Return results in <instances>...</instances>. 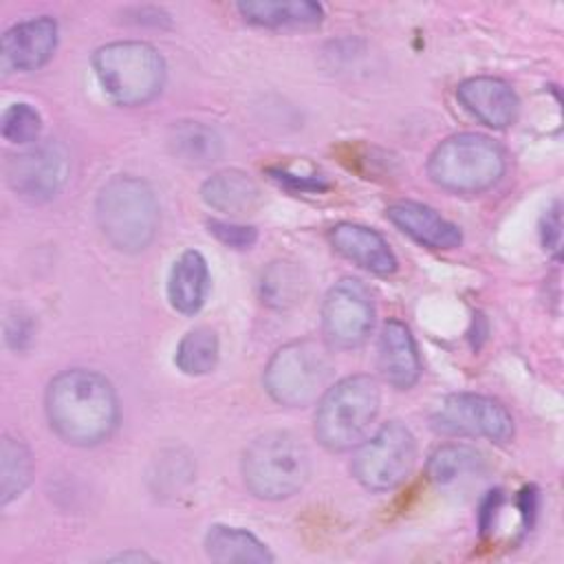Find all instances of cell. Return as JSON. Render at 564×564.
Here are the masks:
<instances>
[{
  "mask_svg": "<svg viewBox=\"0 0 564 564\" xmlns=\"http://www.w3.org/2000/svg\"><path fill=\"white\" fill-rule=\"evenodd\" d=\"M44 412L51 430L75 447L99 445L119 425V399L112 383L88 368L55 375L44 392Z\"/></svg>",
  "mask_w": 564,
  "mask_h": 564,
  "instance_id": "cell-1",
  "label": "cell"
},
{
  "mask_svg": "<svg viewBox=\"0 0 564 564\" xmlns=\"http://www.w3.org/2000/svg\"><path fill=\"white\" fill-rule=\"evenodd\" d=\"M203 546L207 557L220 564H269L275 560L258 535L231 524H212L205 533Z\"/></svg>",
  "mask_w": 564,
  "mask_h": 564,
  "instance_id": "cell-19",
  "label": "cell"
},
{
  "mask_svg": "<svg viewBox=\"0 0 564 564\" xmlns=\"http://www.w3.org/2000/svg\"><path fill=\"white\" fill-rule=\"evenodd\" d=\"M236 9L249 24L264 29H308L324 20V7L313 0H249Z\"/></svg>",
  "mask_w": 564,
  "mask_h": 564,
  "instance_id": "cell-18",
  "label": "cell"
},
{
  "mask_svg": "<svg viewBox=\"0 0 564 564\" xmlns=\"http://www.w3.org/2000/svg\"><path fill=\"white\" fill-rule=\"evenodd\" d=\"M386 218L414 242L427 249H456L463 242L460 229L434 207L416 200H399L386 209Z\"/></svg>",
  "mask_w": 564,
  "mask_h": 564,
  "instance_id": "cell-16",
  "label": "cell"
},
{
  "mask_svg": "<svg viewBox=\"0 0 564 564\" xmlns=\"http://www.w3.org/2000/svg\"><path fill=\"white\" fill-rule=\"evenodd\" d=\"M377 366L383 381L397 390H410L421 377V357L412 330L401 319H388L379 333Z\"/></svg>",
  "mask_w": 564,
  "mask_h": 564,
  "instance_id": "cell-14",
  "label": "cell"
},
{
  "mask_svg": "<svg viewBox=\"0 0 564 564\" xmlns=\"http://www.w3.org/2000/svg\"><path fill=\"white\" fill-rule=\"evenodd\" d=\"M242 480L260 500L295 496L308 480L311 458L304 443L291 432L256 436L242 454Z\"/></svg>",
  "mask_w": 564,
  "mask_h": 564,
  "instance_id": "cell-6",
  "label": "cell"
},
{
  "mask_svg": "<svg viewBox=\"0 0 564 564\" xmlns=\"http://www.w3.org/2000/svg\"><path fill=\"white\" fill-rule=\"evenodd\" d=\"M507 170L500 143L487 134L460 132L443 139L427 159V176L452 194H482L491 189Z\"/></svg>",
  "mask_w": 564,
  "mask_h": 564,
  "instance_id": "cell-3",
  "label": "cell"
},
{
  "mask_svg": "<svg viewBox=\"0 0 564 564\" xmlns=\"http://www.w3.org/2000/svg\"><path fill=\"white\" fill-rule=\"evenodd\" d=\"M540 236H542V245L546 251L553 253L555 260H560V251H562V205L560 200H555L540 220Z\"/></svg>",
  "mask_w": 564,
  "mask_h": 564,
  "instance_id": "cell-28",
  "label": "cell"
},
{
  "mask_svg": "<svg viewBox=\"0 0 564 564\" xmlns=\"http://www.w3.org/2000/svg\"><path fill=\"white\" fill-rule=\"evenodd\" d=\"M95 75L104 93L119 106H143L165 84V59L148 42L119 40L104 44L93 55Z\"/></svg>",
  "mask_w": 564,
  "mask_h": 564,
  "instance_id": "cell-5",
  "label": "cell"
},
{
  "mask_svg": "<svg viewBox=\"0 0 564 564\" xmlns=\"http://www.w3.org/2000/svg\"><path fill=\"white\" fill-rule=\"evenodd\" d=\"M207 229L218 242H223L229 249H251L258 240V229L251 225H238L214 218L207 223Z\"/></svg>",
  "mask_w": 564,
  "mask_h": 564,
  "instance_id": "cell-27",
  "label": "cell"
},
{
  "mask_svg": "<svg viewBox=\"0 0 564 564\" xmlns=\"http://www.w3.org/2000/svg\"><path fill=\"white\" fill-rule=\"evenodd\" d=\"M500 500H502V494H500L498 489H496V491H489V494H487V498L482 500V505H480V513H478L480 531H482V533H487V531H489V527H491V522H494V516H496V511H498Z\"/></svg>",
  "mask_w": 564,
  "mask_h": 564,
  "instance_id": "cell-29",
  "label": "cell"
},
{
  "mask_svg": "<svg viewBox=\"0 0 564 564\" xmlns=\"http://www.w3.org/2000/svg\"><path fill=\"white\" fill-rule=\"evenodd\" d=\"M42 130V117L31 104H11L2 115V137L11 143H33Z\"/></svg>",
  "mask_w": 564,
  "mask_h": 564,
  "instance_id": "cell-26",
  "label": "cell"
},
{
  "mask_svg": "<svg viewBox=\"0 0 564 564\" xmlns=\"http://www.w3.org/2000/svg\"><path fill=\"white\" fill-rule=\"evenodd\" d=\"M57 48V22L51 15H37L13 24L2 35L4 73H31L42 68Z\"/></svg>",
  "mask_w": 564,
  "mask_h": 564,
  "instance_id": "cell-12",
  "label": "cell"
},
{
  "mask_svg": "<svg viewBox=\"0 0 564 564\" xmlns=\"http://www.w3.org/2000/svg\"><path fill=\"white\" fill-rule=\"evenodd\" d=\"M482 465H485V458L478 449L463 443H449V445L436 447L430 454L425 471L432 482L449 485L465 474L480 471Z\"/></svg>",
  "mask_w": 564,
  "mask_h": 564,
  "instance_id": "cell-24",
  "label": "cell"
},
{
  "mask_svg": "<svg viewBox=\"0 0 564 564\" xmlns=\"http://www.w3.org/2000/svg\"><path fill=\"white\" fill-rule=\"evenodd\" d=\"M328 240L337 253L375 275H390L399 267L388 240L372 227L344 220L328 229Z\"/></svg>",
  "mask_w": 564,
  "mask_h": 564,
  "instance_id": "cell-15",
  "label": "cell"
},
{
  "mask_svg": "<svg viewBox=\"0 0 564 564\" xmlns=\"http://www.w3.org/2000/svg\"><path fill=\"white\" fill-rule=\"evenodd\" d=\"M33 474L31 449L13 436L0 443V502L9 505L24 494Z\"/></svg>",
  "mask_w": 564,
  "mask_h": 564,
  "instance_id": "cell-23",
  "label": "cell"
},
{
  "mask_svg": "<svg viewBox=\"0 0 564 564\" xmlns=\"http://www.w3.org/2000/svg\"><path fill=\"white\" fill-rule=\"evenodd\" d=\"M110 562H152V557L148 553H141V551H126V553L112 555Z\"/></svg>",
  "mask_w": 564,
  "mask_h": 564,
  "instance_id": "cell-32",
  "label": "cell"
},
{
  "mask_svg": "<svg viewBox=\"0 0 564 564\" xmlns=\"http://www.w3.org/2000/svg\"><path fill=\"white\" fill-rule=\"evenodd\" d=\"M209 291V267L200 251H183L167 275V300L174 311L194 315L205 304Z\"/></svg>",
  "mask_w": 564,
  "mask_h": 564,
  "instance_id": "cell-17",
  "label": "cell"
},
{
  "mask_svg": "<svg viewBox=\"0 0 564 564\" xmlns=\"http://www.w3.org/2000/svg\"><path fill=\"white\" fill-rule=\"evenodd\" d=\"M220 355L218 335L209 326L187 330L174 350V364L183 375L200 377L216 368Z\"/></svg>",
  "mask_w": 564,
  "mask_h": 564,
  "instance_id": "cell-22",
  "label": "cell"
},
{
  "mask_svg": "<svg viewBox=\"0 0 564 564\" xmlns=\"http://www.w3.org/2000/svg\"><path fill=\"white\" fill-rule=\"evenodd\" d=\"M207 207L225 214H247L260 200L256 181L240 170H223L209 176L200 187Z\"/></svg>",
  "mask_w": 564,
  "mask_h": 564,
  "instance_id": "cell-20",
  "label": "cell"
},
{
  "mask_svg": "<svg viewBox=\"0 0 564 564\" xmlns=\"http://www.w3.org/2000/svg\"><path fill=\"white\" fill-rule=\"evenodd\" d=\"M70 172V159L59 141H42L7 161L9 187L33 203L57 196Z\"/></svg>",
  "mask_w": 564,
  "mask_h": 564,
  "instance_id": "cell-11",
  "label": "cell"
},
{
  "mask_svg": "<svg viewBox=\"0 0 564 564\" xmlns=\"http://www.w3.org/2000/svg\"><path fill=\"white\" fill-rule=\"evenodd\" d=\"M271 174H275L273 178H278L280 183H293V185H297L300 187V192H319V189H326L328 185L326 183H322L319 178H297V176H293V174H286V172H282V170H271Z\"/></svg>",
  "mask_w": 564,
  "mask_h": 564,
  "instance_id": "cell-30",
  "label": "cell"
},
{
  "mask_svg": "<svg viewBox=\"0 0 564 564\" xmlns=\"http://www.w3.org/2000/svg\"><path fill=\"white\" fill-rule=\"evenodd\" d=\"M456 99L474 119L494 130L513 126L520 112V99L511 84L491 75L463 79L456 86Z\"/></svg>",
  "mask_w": 564,
  "mask_h": 564,
  "instance_id": "cell-13",
  "label": "cell"
},
{
  "mask_svg": "<svg viewBox=\"0 0 564 564\" xmlns=\"http://www.w3.org/2000/svg\"><path fill=\"white\" fill-rule=\"evenodd\" d=\"M95 216L104 238L117 251L139 253L156 236L159 200L145 181L119 174L99 189Z\"/></svg>",
  "mask_w": 564,
  "mask_h": 564,
  "instance_id": "cell-2",
  "label": "cell"
},
{
  "mask_svg": "<svg viewBox=\"0 0 564 564\" xmlns=\"http://www.w3.org/2000/svg\"><path fill=\"white\" fill-rule=\"evenodd\" d=\"M414 463V434L399 421H390L357 445L350 471L364 489L390 491L410 476Z\"/></svg>",
  "mask_w": 564,
  "mask_h": 564,
  "instance_id": "cell-8",
  "label": "cell"
},
{
  "mask_svg": "<svg viewBox=\"0 0 564 564\" xmlns=\"http://www.w3.org/2000/svg\"><path fill=\"white\" fill-rule=\"evenodd\" d=\"M375 326L370 289L357 278L335 282L322 302V335L328 348L350 350L361 346Z\"/></svg>",
  "mask_w": 564,
  "mask_h": 564,
  "instance_id": "cell-10",
  "label": "cell"
},
{
  "mask_svg": "<svg viewBox=\"0 0 564 564\" xmlns=\"http://www.w3.org/2000/svg\"><path fill=\"white\" fill-rule=\"evenodd\" d=\"M520 507H522V516H524V524L527 529L533 524V516L538 509V494L533 487H524L520 494Z\"/></svg>",
  "mask_w": 564,
  "mask_h": 564,
  "instance_id": "cell-31",
  "label": "cell"
},
{
  "mask_svg": "<svg viewBox=\"0 0 564 564\" xmlns=\"http://www.w3.org/2000/svg\"><path fill=\"white\" fill-rule=\"evenodd\" d=\"M432 427L447 436L487 438L509 443L513 438V416L494 397L476 392L447 394L432 414Z\"/></svg>",
  "mask_w": 564,
  "mask_h": 564,
  "instance_id": "cell-9",
  "label": "cell"
},
{
  "mask_svg": "<svg viewBox=\"0 0 564 564\" xmlns=\"http://www.w3.org/2000/svg\"><path fill=\"white\" fill-rule=\"evenodd\" d=\"M170 145L181 161L192 165L214 163L223 154L220 134L212 126L198 121H183L174 126L170 134Z\"/></svg>",
  "mask_w": 564,
  "mask_h": 564,
  "instance_id": "cell-21",
  "label": "cell"
},
{
  "mask_svg": "<svg viewBox=\"0 0 564 564\" xmlns=\"http://www.w3.org/2000/svg\"><path fill=\"white\" fill-rule=\"evenodd\" d=\"M381 403L379 383L370 375H350L333 386L317 401L315 438L330 452H346L357 447Z\"/></svg>",
  "mask_w": 564,
  "mask_h": 564,
  "instance_id": "cell-4",
  "label": "cell"
},
{
  "mask_svg": "<svg viewBox=\"0 0 564 564\" xmlns=\"http://www.w3.org/2000/svg\"><path fill=\"white\" fill-rule=\"evenodd\" d=\"M260 300L275 311H284L300 302L304 278L291 262H271L260 275Z\"/></svg>",
  "mask_w": 564,
  "mask_h": 564,
  "instance_id": "cell-25",
  "label": "cell"
},
{
  "mask_svg": "<svg viewBox=\"0 0 564 564\" xmlns=\"http://www.w3.org/2000/svg\"><path fill=\"white\" fill-rule=\"evenodd\" d=\"M333 361L328 344L295 339L280 346L264 366L262 383L267 394L284 408L317 403L328 388Z\"/></svg>",
  "mask_w": 564,
  "mask_h": 564,
  "instance_id": "cell-7",
  "label": "cell"
}]
</instances>
